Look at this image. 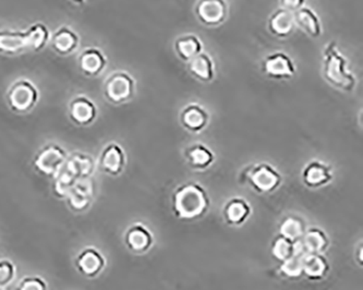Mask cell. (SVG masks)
<instances>
[{
    "label": "cell",
    "instance_id": "obj_25",
    "mask_svg": "<svg viewBox=\"0 0 363 290\" xmlns=\"http://www.w3.org/2000/svg\"><path fill=\"white\" fill-rule=\"evenodd\" d=\"M184 157L191 167L206 169L214 162V154L203 144H194L184 151Z\"/></svg>",
    "mask_w": 363,
    "mask_h": 290
},
{
    "label": "cell",
    "instance_id": "obj_9",
    "mask_svg": "<svg viewBox=\"0 0 363 290\" xmlns=\"http://www.w3.org/2000/svg\"><path fill=\"white\" fill-rule=\"evenodd\" d=\"M77 271L86 279H96L107 267V259L94 245L81 249L74 259Z\"/></svg>",
    "mask_w": 363,
    "mask_h": 290
},
{
    "label": "cell",
    "instance_id": "obj_11",
    "mask_svg": "<svg viewBox=\"0 0 363 290\" xmlns=\"http://www.w3.org/2000/svg\"><path fill=\"white\" fill-rule=\"evenodd\" d=\"M68 111L71 121L81 127L92 125L99 115V109L94 101L85 95H78L71 99Z\"/></svg>",
    "mask_w": 363,
    "mask_h": 290
},
{
    "label": "cell",
    "instance_id": "obj_18",
    "mask_svg": "<svg viewBox=\"0 0 363 290\" xmlns=\"http://www.w3.org/2000/svg\"><path fill=\"white\" fill-rule=\"evenodd\" d=\"M304 184L310 188H320L332 182V168L320 161H312L302 172Z\"/></svg>",
    "mask_w": 363,
    "mask_h": 290
},
{
    "label": "cell",
    "instance_id": "obj_10",
    "mask_svg": "<svg viewBox=\"0 0 363 290\" xmlns=\"http://www.w3.org/2000/svg\"><path fill=\"white\" fill-rule=\"evenodd\" d=\"M96 163L101 172L117 177L123 174L127 163L125 150L118 143L111 142L103 147Z\"/></svg>",
    "mask_w": 363,
    "mask_h": 290
},
{
    "label": "cell",
    "instance_id": "obj_13",
    "mask_svg": "<svg viewBox=\"0 0 363 290\" xmlns=\"http://www.w3.org/2000/svg\"><path fill=\"white\" fill-rule=\"evenodd\" d=\"M228 14L225 0H199L196 16L201 23L206 26H217L226 20Z\"/></svg>",
    "mask_w": 363,
    "mask_h": 290
},
{
    "label": "cell",
    "instance_id": "obj_23",
    "mask_svg": "<svg viewBox=\"0 0 363 290\" xmlns=\"http://www.w3.org/2000/svg\"><path fill=\"white\" fill-rule=\"evenodd\" d=\"M296 26H299L310 38H316L322 34L321 23L318 16L310 8L302 7L294 12Z\"/></svg>",
    "mask_w": 363,
    "mask_h": 290
},
{
    "label": "cell",
    "instance_id": "obj_8",
    "mask_svg": "<svg viewBox=\"0 0 363 290\" xmlns=\"http://www.w3.org/2000/svg\"><path fill=\"white\" fill-rule=\"evenodd\" d=\"M135 87V80L127 72H113L104 83L105 99L111 104H123L133 99Z\"/></svg>",
    "mask_w": 363,
    "mask_h": 290
},
{
    "label": "cell",
    "instance_id": "obj_20",
    "mask_svg": "<svg viewBox=\"0 0 363 290\" xmlns=\"http://www.w3.org/2000/svg\"><path fill=\"white\" fill-rule=\"evenodd\" d=\"M294 12L289 10H276L269 19V31L276 38H288L295 30Z\"/></svg>",
    "mask_w": 363,
    "mask_h": 290
},
{
    "label": "cell",
    "instance_id": "obj_35",
    "mask_svg": "<svg viewBox=\"0 0 363 290\" xmlns=\"http://www.w3.org/2000/svg\"><path fill=\"white\" fill-rule=\"evenodd\" d=\"M72 1L76 4H82L83 1H85V0H72Z\"/></svg>",
    "mask_w": 363,
    "mask_h": 290
},
{
    "label": "cell",
    "instance_id": "obj_19",
    "mask_svg": "<svg viewBox=\"0 0 363 290\" xmlns=\"http://www.w3.org/2000/svg\"><path fill=\"white\" fill-rule=\"evenodd\" d=\"M208 119L210 117L206 109L198 104L188 105L180 113L182 127L191 133H200L201 130L208 126Z\"/></svg>",
    "mask_w": 363,
    "mask_h": 290
},
{
    "label": "cell",
    "instance_id": "obj_33",
    "mask_svg": "<svg viewBox=\"0 0 363 290\" xmlns=\"http://www.w3.org/2000/svg\"><path fill=\"white\" fill-rule=\"evenodd\" d=\"M17 290H48V284L40 277H26L19 281Z\"/></svg>",
    "mask_w": 363,
    "mask_h": 290
},
{
    "label": "cell",
    "instance_id": "obj_15",
    "mask_svg": "<svg viewBox=\"0 0 363 290\" xmlns=\"http://www.w3.org/2000/svg\"><path fill=\"white\" fill-rule=\"evenodd\" d=\"M328 236L322 229H306L299 240L295 241L294 253L307 255V253H323L328 249Z\"/></svg>",
    "mask_w": 363,
    "mask_h": 290
},
{
    "label": "cell",
    "instance_id": "obj_32",
    "mask_svg": "<svg viewBox=\"0 0 363 290\" xmlns=\"http://www.w3.org/2000/svg\"><path fill=\"white\" fill-rule=\"evenodd\" d=\"M17 277V267L9 259H0V289H5Z\"/></svg>",
    "mask_w": 363,
    "mask_h": 290
},
{
    "label": "cell",
    "instance_id": "obj_7",
    "mask_svg": "<svg viewBox=\"0 0 363 290\" xmlns=\"http://www.w3.org/2000/svg\"><path fill=\"white\" fill-rule=\"evenodd\" d=\"M96 182L92 178L77 182L67 194L65 201L71 212L83 214L88 212L96 198Z\"/></svg>",
    "mask_w": 363,
    "mask_h": 290
},
{
    "label": "cell",
    "instance_id": "obj_22",
    "mask_svg": "<svg viewBox=\"0 0 363 290\" xmlns=\"http://www.w3.org/2000/svg\"><path fill=\"white\" fill-rule=\"evenodd\" d=\"M28 50L26 31L0 30V52L16 55Z\"/></svg>",
    "mask_w": 363,
    "mask_h": 290
},
{
    "label": "cell",
    "instance_id": "obj_12",
    "mask_svg": "<svg viewBox=\"0 0 363 290\" xmlns=\"http://www.w3.org/2000/svg\"><path fill=\"white\" fill-rule=\"evenodd\" d=\"M262 72L274 80H288L296 74V67L284 52H274L262 62Z\"/></svg>",
    "mask_w": 363,
    "mask_h": 290
},
{
    "label": "cell",
    "instance_id": "obj_2",
    "mask_svg": "<svg viewBox=\"0 0 363 290\" xmlns=\"http://www.w3.org/2000/svg\"><path fill=\"white\" fill-rule=\"evenodd\" d=\"M211 201L201 184L190 182L178 186L172 196V210L182 221H196L208 212Z\"/></svg>",
    "mask_w": 363,
    "mask_h": 290
},
{
    "label": "cell",
    "instance_id": "obj_14",
    "mask_svg": "<svg viewBox=\"0 0 363 290\" xmlns=\"http://www.w3.org/2000/svg\"><path fill=\"white\" fill-rule=\"evenodd\" d=\"M123 241L128 250L135 255H143L147 252L153 245V235L147 226L141 223H135L128 227L123 235Z\"/></svg>",
    "mask_w": 363,
    "mask_h": 290
},
{
    "label": "cell",
    "instance_id": "obj_28",
    "mask_svg": "<svg viewBox=\"0 0 363 290\" xmlns=\"http://www.w3.org/2000/svg\"><path fill=\"white\" fill-rule=\"evenodd\" d=\"M202 43L196 35L188 34L178 38L175 43V50L180 60L190 62L192 58L202 52Z\"/></svg>",
    "mask_w": 363,
    "mask_h": 290
},
{
    "label": "cell",
    "instance_id": "obj_29",
    "mask_svg": "<svg viewBox=\"0 0 363 290\" xmlns=\"http://www.w3.org/2000/svg\"><path fill=\"white\" fill-rule=\"evenodd\" d=\"M306 231L304 223L296 216H288L281 221L279 225V235L291 241H297L301 238Z\"/></svg>",
    "mask_w": 363,
    "mask_h": 290
},
{
    "label": "cell",
    "instance_id": "obj_17",
    "mask_svg": "<svg viewBox=\"0 0 363 290\" xmlns=\"http://www.w3.org/2000/svg\"><path fill=\"white\" fill-rule=\"evenodd\" d=\"M52 48L57 54L67 56L76 52L80 44V38L77 32L67 26L57 28L56 32L50 38Z\"/></svg>",
    "mask_w": 363,
    "mask_h": 290
},
{
    "label": "cell",
    "instance_id": "obj_5",
    "mask_svg": "<svg viewBox=\"0 0 363 290\" xmlns=\"http://www.w3.org/2000/svg\"><path fill=\"white\" fill-rule=\"evenodd\" d=\"M40 92L28 79H19L12 83L7 92V101L14 113H30L38 105Z\"/></svg>",
    "mask_w": 363,
    "mask_h": 290
},
{
    "label": "cell",
    "instance_id": "obj_24",
    "mask_svg": "<svg viewBox=\"0 0 363 290\" xmlns=\"http://www.w3.org/2000/svg\"><path fill=\"white\" fill-rule=\"evenodd\" d=\"M251 214V206L241 198L231 199L224 208L225 220L230 225L239 226L248 220Z\"/></svg>",
    "mask_w": 363,
    "mask_h": 290
},
{
    "label": "cell",
    "instance_id": "obj_27",
    "mask_svg": "<svg viewBox=\"0 0 363 290\" xmlns=\"http://www.w3.org/2000/svg\"><path fill=\"white\" fill-rule=\"evenodd\" d=\"M26 42H28V50L40 52L50 43V28L44 23L32 24L26 31Z\"/></svg>",
    "mask_w": 363,
    "mask_h": 290
},
{
    "label": "cell",
    "instance_id": "obj_3",
    "mask_svg": "<svg viewBox=\"0 0 363 290\" xmlns=\"http://www.w3.org/2000/svg\"><path fill=\"white\" fill-rule=\"evenodd\" d=\"M323 76L334 88L352 92L356 87L354 77L347 70L345 57L338 50L336 42H330L324 50Z\"/></svg>",
    "mask_w": 363,
    "mask_h": 290
},
{
    "label": "cell",
    "instance_id": "obj_6",
    "mask_svg": "<svg viewBox=\"0 0 363 290\" xmlns=\"http://www.w3.org/2000/svg\"><path fill=\"white\" fill-rule=\"evenodd\" d=\"M247 182L259 194H272L281 184V176L273 166L267 163L257 164L245 169Z\"/></svg>",
    "mask_w": 363,
    "mask_h": 290
},
{
    "label": "cell",
    "instance_id": "obj_1",
    "mask_svg": "<svg viewBox=\"0 0 363 290\" xmlns=\"http://www.w3.org/2000/svg\"><path fill=\"white\" fill-rule=\"evenodd\" d=\"M96 168V160L92 155L84 152H72L62 169L52 178V194L60 200H65L71 188L80 180L92 178Z\"/></svg>",
    "mask_w": 363,
    "mask_h": 290
},
{
    "label": "cell",
    "instance_id": "obj_26",
    "mask_svg": "<svg viewBox=\"0 0 363 290\" xmlns=\"http://www.w3.org/2000/svg\"><path fill=\"white\" fill-rule=\"evenodd\" d=\"M188 70L191 76L202 82H210L214 78V67L210 57L206 54H199L188 64Z\"/></svg>",
    "mask_w": 363,
    "mask_h": 290
},
{
    "label": "cell",
    "instance_id": "obj_4",
    "mask_svg": "<svg viewBox=\"0 0 363 290\" xmlns=\"http://www.w3.org/2000/svg\"><path fill=\"white\" fill-rule=\"evenodd\" d=\"M68 155V152L60 144H45L34 155V170L38 175L52 179L62 169Z\"/></svg>",
    "mask_w": 363,
    "mask_h": 290
},
{
    "label": "cell",
    "instance_id": "obj_36",
    "mask_svg": "<svg viewBox=\"0 0 363 290\" xmlns=\"http://www.w3.org/2000/svg\"><path fill=\"white\" fill-rule=\"evenodd\" d=\"M0 290H5V289H0Z\"/></svg>",
    "mask_w": 363,
    "mask_h": 290
},
{
    "label": "cell",
    "instance_id": "obj_16",
    "mask_svg": "<svg viewBox=\"0 0 363 290\" xmlns=\"http://www.w3.org/2000/svg\"><path fill=\"white\" fill-rule=\"evenodd\" d=\"M79 68L85 76L97 77L106 69L107 58L96 48H86L79 56Z\"/></svg>",
    "mask_w": 363,
    "mask_h": 290
},
{
    "label": "cell",
    "instance_id": "obj_21",
    "mask_svg": "<svg viewBox=\"0 0 363 290\" xmlns=\"http://www.w3.org/2000/svg\"><path fill=\"white\" fill-rule=\"evenodd\" d=\"M330 269L328 259L323 253H307L302 257L303 275L311 281L324 279Z\"/></svg>",
    "mask_w": 363,
    "mask_h": 290
},
{
    "label": "cell",
    "instance_id": "obj_30",
    "mask_svg": "<svg viewBox=\"0 0 363 290\" xmlns=\"http://www.w3.org/2000/svg\"><path fill=\"white\" fill-rule=\"evenodd\" d=\"M302 257H303V255L294 253L291 257L281 262L279 272H281V275L289 279H296L301 277L303 275V271H302Z\"/></svg>",
    "mask_w": 363,
    "mask_h": 290
},
{
    "label": "cell",
    "instance_id": "obj_34",
    "mask_svg": "<svg viewBox=\"0 0 363 290\" xmlns=\"http://www.w3.org/2000/svg\"><path fill=\"white\" fill-rule=\"evenodd\" d=\"M304 0H281V7L291 12L297 11L298 9L302 8Z\"/></svg>",
    "mask_w": 363,
    "mask_h": 290
},
{
    "label": "cell",
    "instance_id": "obj_31",
    "mask_svg": "<svg viewBox=\"0 0 363 290\" xmlns=\"http://www.w3.org/2000/svg\"><path fill=\"white\" fill-rule=\"evenodd\" d=\"M294 249H295V241L289 240L279 235L272 242L271 252L276 260L283 262L294 255Z\"/></svg>",
    "mask_w": 363,
    "mask_h": 290
}]
</instances>
